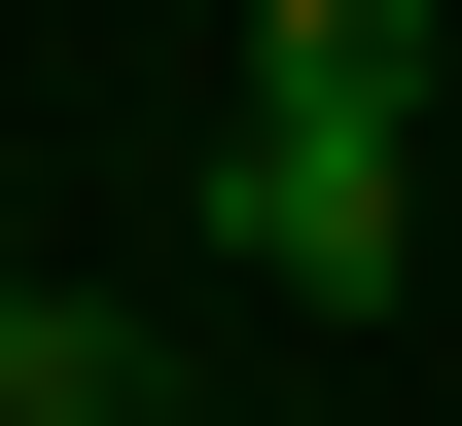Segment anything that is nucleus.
<instances>
[{"label":"nucleus","instance_id":"obj_1","mask_svg":"<svg viewBox=\"0 0 462 426\" xmlns=\"http://www.w3.org/2000/svg\"><path fill=\"white\" fill-rule=\"evenodd\" d=\"M214 249H249L285 320H356V285H427V142H392V107H249V142H214Z\"/></svg>","mask_w":462,"mask_h":426},{"label":"nucleus","instance_id":"obj_2","mask_svg":"<svg viewBox=\"0 0 462 426\" xmlns=\"http://www.w3.org/2000/svg\"><path fill=\"white\" fill-rule=\"evenodd\" d=\"M427 36H462V0H249V107H392L427 142Z\"/></svg>","mask_w":462,"mask_h":426},{"label":"nucleus","instance_id":"obj_3","mask_svg":"<svg viewBox=\"0 0 462 426\" xmlns=\"http://www.w3.org/2000/svg\"><path fill=\"white\" fill-rule=\"evenodd\" d=\"M0 426H143V320L107 285H0Z\"/></svg>","mask_w":462,"mask_h":426}]
</instances>
